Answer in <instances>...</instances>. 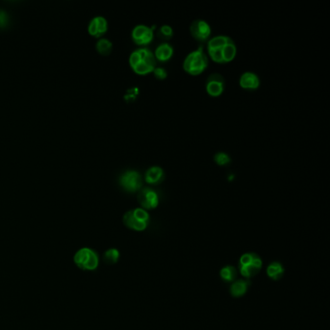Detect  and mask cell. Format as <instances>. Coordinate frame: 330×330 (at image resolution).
Masks as SVG:
<instances>
[{
  "mask_svg": "<svg viewBox=\"0 0 330 330\" xmlns=\"http://www.w3.org/2000/svg\"><path fill=\"white\" fill-rule=\"evenodd\" d=\"M207 51L216 63H229L235 58L236 46L227 36H216L207 43Z\"/></svg>",
  "mask_w": 330,
  "mask_h": 330,
  "instance_id": "obj_1",
  "label": "cell"
},
{
  "mask_svg": "<svg viewBox=\"0 0 330 330\" xmlns=\"http://www.w3.org/2000/svg\"><path fill=\"white\" fill-rule=\"evenodd\" d=\"M129 63L138 75H147L154 71L156 59L152 51L147 48H142L132 52Z\"/></svg>",
  "mask_w": 330,
  "mask_h": 330,
  "instance_id": "obj_2",
  "label": "cell"
},
{
  "mask_svg": "<svg viewBox=\"0 0 330 330\" xmlns=\"http://www.w3.org/2000/svg\"><path fill=\"white\" fill-rule=\"evenodd\" d=\"M208 65L206 54L201 47L196 51L189 53L183 62V69L192 76L201 75Z\"/></svg>",
  "mask_w": 330,
  "mask_h": 330,
  "instance_id": "obj_3",
  "label": "cell"
},
{
  "mask_svg": "<svg viewBox=\"0 0 330 330\" xmlns=\"http://www.w3.org/2000/svg\"><path fill=\"white\" fill-rule=\"evenodd\" d=\"M262 267L261 257L256 253L243 254L238 262V272L245 278L250 279L255 277Z\"/></svg>",
  "mask_w": 330,
  "mask_h": 330,
  "instance_id": "obj_4",
  "label": "cell"
},
{
  "mask_svg": "<svg viewBox=\"0 0 330 330\" xmlns=\"http://www.w3.org/2000/svg\"><path fill=\"white\" fill-rule=\"evenodd\" d=\"M149 214L144 208H135L127 211L123 216L124 225L133 230L143 231L147 228Z\"/></svg>",
  "mask_w": 330,
  "mask_h": 330,
  "instance_id": "obj_5",
  "label": "cell"
},
{
  "mask_svg": "<svg viewBox=\"0 0 330 330\" xmlns=\"http://www.w3.org/2000/svg\"><path fill=\"white\" fill-rule=\"evenodd\" d=\"M74 262L82 270L92 271L99 265V257L97 253L87 247L81 248L74 256Z\"/></svg>",
  "mask_w": 330,
  "mask_h": 330,
  "instance_id": "obj_6",
  "label": "cell"
},
{
  "mask_svg": "<svg viewBox=\"0 0 330 330\" xmlns=\"http://www.w3.org/2000/svg\"><path fill=\"white\" fill-rule=\"evenodd\" d=\"M119 183L128 192L135 193L142 188L143 179L138 172L127 171L119 178Z\"/></svg>",
  "mask_w": 330,
  "mask_h": 330,
  "instance_id": "obj_7",
  "label": "cell"
},
{
  "mask_svg": "<svg viewBox=\"0 0 330 330\" xmlns=\"http://www.w3.org/2000/svg\"><path fill=\"white\" fill-rule=\"evenodd\" d=\"M132 38L138 46H147L152 42L153 29L144 25L137 26L132 31Z\"/></svg>",
  "mask_w": 330,
  "mask_h": 330,
  "instance_id": "obj_8",
  "label": "cell"
},
{
  "mask_svg": "<svg viewBox=\"0 0 330 330\" xmlns=\"http://www.w3.org/2000/svg\"><path fill=\"white\" fill-rule=\"evenodd\" d=\"M138 201L145 210L155 209L159 204L157 193L150 188H144L138 195Z\"/></svg>",
  "mask_w": 330,
  "mask_h": 330,
  "instance_id": "obj_9",
  "label": "cell"
},
{
  "mask_svg": "<svg viewBox=\"0 0 330 330\" xmlns=\"http://www.w3.org/2000/svg\"><path fill=\"white\" fill-rule=\"evenodd\" d=\"M206 92L211 97H219L223 94L225 88V81L223 76L219 74H212L208 76L205 84Z\"/></svg>",
  "mask_w": 330,
  "mask_h": 330,
  "instance_id": "obj_10",
  "label": "cell"
},
{
  "mask_svg": "<svg viewBox=\"0 0 330 330\" xmlns=\"http://www.w3.org/2000/svg\"><path fill=\"white\" fill-rule=\"evenodd\" d=\"M191 35L198 41H206L211 35V28L209 25L203 20H197L190 26Z\"/></svg>",
  "mask_w": 330,
  "mask_h": 330,
  "instance_id": "obj_11",
  "label": "cell"
},
{
  "mask_svg": "<svg viewBox=\"0 0 330 330\" xmlns=\"http://www.w3.org/2000/svg\"><path fill=\"white\" fill-rule=\"evenodd\" d=\"M107 29H108V22L102 16L93 18L91 20V22L89 23V26H88L89 34L96 37V38H99V37H101L102 35H104L106 33Z\"/></svg>",
  "mask_w": 330,
  "mask_h": 330,
  "instance_id": "obj_12",
  "label": "cell"
},
{
  "mask_svg": "<svg viewBox=\"0 0 330 330\" xmlns=\"http://www.w3.org/2000/svg\"><path fill=\"white\" fill-rule=\"evenodd\" d=\"M251 282L247 279H236L230 284L229 293L231 296L238 298L243 296L249 290Z\"/></svg>",
  "mask_w": 330,
  "mask_h": 330,
  "instance_id": "obj_13",
  "label": "cell"
},
{
  "mask_svg": "<svg viewBox=\"0 0 330 330\" xmlns=\"http://www.w3.org/2000/svg\"><path fill=\"white\" fill-rule=\"evenodd\" d=\"M239 84L243 89L255 90L259 86V78L252 72H245L240 76Z\"/></svg>",
  "mask_w": 330,
  "mask_h": 330,
  "instance_id": "obj_14",
  "label": "cell"
},
{
  "mask_svg": "<svg viewBox=\"0 0 330 330\" xmlns=\"http://www.w3.org/2000/svg\"><path fill=\"white\" fill-rule=\"evenodd\" d=\"M174 54V49L171 45L168 43H163L158 48L155 50V59L161 61V62H166L172 58Z\"/></svg>",
  "mask_w": 330,
  "mask_h": 330,
  "instance_id": "obj_15",
  "label": "cell"
},
{
  "mask_svg": "<svg viewBox=\"0 0 330 330\" xmlns=\"http://www.w3.org/2000/svg\"><path fill=\"white\" fill-rule=\"evenodd\" d=\"M266 274L270 279L278 281L283 278L285 274V268L279 261H272L266 267Z\"/></svg>",
  "mask_w": 330,
  "mask_h": 330,
  "instance_id": "obj_16",
  "label": "cell"
},
{
  "mask_svg": "<svg viewBox=\"0 0 330 330\" xmlns=\"http://www.w3.org/2000/svg\"><path fill=\"white\" fill-rule=\"evenodd\" d=\"M164 178V171L160 167H152L146 173V181L148 184H158Z\"/></svg>",
  "mask_w": 330,
  "mask_h": 330,
  "instance_id": "obj_17",
  "label": "cell"
},
{
  "mask_svg": "<svg viewBox=\"0 0 330 330\" xmlns=\"http://www.w3.org/2000/svg\"><path fill=\"white\" fill-rule=\"evenodd\" d=\"M238 270L233 265H226L220 270V277L226 283H232L237 279Z\"/></svg>",
  "mask_w": 330,
  "mask_h": 330,
  "instance_id": "obj_18",
  "label": "cell"
},
{
  "mask_svg": "<svg viewBox=\"0 0 330 330\" xmlns=\"http://www.w3.org/2000/svg\"><path fill=\"white\" fill-rule=\"evenodd\" d=\"M96 49L103 55H108L111 52L112 43L106 38H102V39L98 40V42L96 44Z\"/></svg>",
  "mask_w": 330,
  "mask_h": 330,
  "instance_id": "obj_19",
  "label": "cell"
},
{
  "mask_svg": "<svg viewBox=\"0 0 330 330\" xmlns=\"http://www.w3.org/2000/svg\"><path fill=\"white\" fill-rule=\"evenodd\" d=\"M119 256H120V254H119V251L117 249H114V248L109 249L104 254V261L107 264H114L118 261Z\"/></svg>",
  "mask_w": 330,
  "mask_h": 330,
  "instance_id": "obj_20",
  "label": "cell"
},
{
  "mask_svg": "<svg viewBox=\"0 0 330 330\" xmlns=\"http://www.w3.org/2000/svg\"><path fill=\"white\" fill-rule=\"evenodd\" d=\"M157 36L165 41L170 40L174 36V30L170 26H161V28L157 32Z\"/></svg>",
  "mask_w": 330,
  "mask_h": 330,
  "instance_id": "obj_21",
  "label": "cell"
},
{
  "mask_svg": "<svg viewBox=\"0 0 330 330\" xmlns=\"http://www.w3.org/2000/svg\"><path fill=\"white\" fill-rule=\"evenodd\" d=\"M214 161H215L216 164L219 165V166H226V165L229 164V162H230V157H229L227 153H217V154L214 156Z\"/></svg>",
  "mask_w": 330,
  "mask_h": 330,
  "instance_id": "obj_22",
  "label": "cell"
},
{
  "mask_svg": "<svg viewBox=\"0 0 330 330\" xmlns=\"http://www.w3.org/2000/svg\"><path fill=\"white\" fill-rule=\"evenodd\" d=\"M153 73H154L155 77H157L158 79H165L168 76L167 71L164 68H162V67L155 68L154 71H153Z\"/></svg>",
  "mask_w": 330,
  "mask_h": 330,
  "instance_id": "obj_23",
  "label": "cell"
},
{
  "mask_svg": "<svg viewBox=\"0 0 330 330\" xmlns=\"http://www.w3.org/2000/svg\"><path fill=\"white\" fill-rule=\"evenodd\" d=\"M8 22V17L4 11H0V26L6 25Z\"/></svg>",
  "mask_w": 330,
  "mask_h": 330,
  "instance_id": "obj_24",
  "label": "cell"
}]
</instances>
